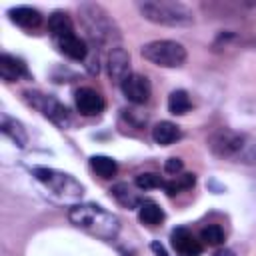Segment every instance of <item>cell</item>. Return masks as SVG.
I'll use <instances>...</instances> for the list:
<instances>
[{
    "label": "cell",
    "mask_w": 256,
    "mask_h": 256,
    "mask_svg": "<svg viewBox=\"0 0 256 256\" xmlns=\"http://www.w3.org/2000/svg\"><path fill=\"white\" fill-rule=\"evenodd\" d=\"M208 150L228 162L256 164V136L236 132L230 128H218L208 136Z\"/></svg>",
    "instance_id": "1"
},
{
    "label": "cell",
    "mask_w": 256,
    "mask_h": 256,
    "mask_svg": "<svg viewBox=\"0 0 256 256\" xmlns=\"http://www.w3.org/2000/svg\"><path fill=\"white\" fill-rule=\"evenodd\" d=\"M68 218L76 228L102 240H114L120 230L118 216L94 202H78L70 206Z\"/></svg>",
    "instance_id": "2"
},
{
    "label": "cell",
    "mask_w": 256,
    "mask_h": 256,
    "mask_svg": "<svg viewBox=\"0 0 256 256\" xmlns=\"http://www.w3.org/2000/svg\"><path fill=\"white\" fill-rule=\"evenodd\" d=\"M32 176L42 184V188L54 198L56 202L66 204H78V200L84 196V186L68 172L48 168V166H36L32 168Z\"/></svg>",
    "instance_id": "3"
},
{
    "label": "cell",
    "mask_w": 256,
    "mask_h": 256,
    "mask_svg": "<svg viewBox=\"0 0 256 256\" xmlns=\"http://www.w3.org/2000/svg\"><path fill=\"white\" fill-rule=\"evenodd\" d=\"M140 14L160 26H190L194 24V12L184 4L176 0H144L138 4Z\"/></svg>",
    "instance_id": "4"
},
{
    "label": "cell",
    "mask_w": 256,
    "mask_h": 256,
    "mask_svg": "<svg viewBox=\"0 0 256 256\" xmlns=\"http://www.w3.org/2000/svg\"><path fill=\"white\" fill-rule=\"evenodd\" d=\"M80 14V22L88 34V38L98 44V46H106L112 44V48L116 46V42L120 40L118 28L114 24V20L110 18V14L98 6V4H82L78 8Z\"/></svg>",
    "instance_id": "5"
},
{
    "label": "cell",
    "mask_w": 256,
    "mask_h": 256,
    "mask_svg": "<svg viewBox=\"0 0 256 256\" xmlns=\"http://www.w3.org/2000/svg\"><path fill=\"white\" fill-rule=\"evenodd\" d=\"M142 56L160 68H180L186 62V48L176 40H152L142 46Z\"/></svg>",
    "instance_id": "6"
},
{
    "label": "cell",
    "mask_w": 256,
    "mask_h": 256,
    "mask_svg": "<svg viewBox=\"0 0 256 256\" xmlns=\"http://www.w3.org/2000/svg\"><path fill=\"white\" fill-rule=\"evenodd\" d=\"M24 98H26V102L32 108H36L38 112H42V116H46L54 124H58L62 128H66L70 124V112H68V108L58 98H54L52 94H42V92H36V90H28V92H24Z\"/></svg>",
    "instance_id": "7"
},
{
    "label": "cell",
    "mask_w": 256,
    "mask_h": 256,
    "mask_svg": "<svg viewBox=\"0 0 256 256\" xmlns=\"http://www.w3.org/2000/svg\"><path fill=\"white\" fill-rule=\"evenodd\" d=\"M52 42L64 56H68L72 60H86L88 58L90 48L74 30H68L64 34H58V36H52Z\"/></svg>",
    "instance_id": "8"
},
{
    "label": "cell",
    "mask_w": 256,
    "mask_h": 256,
    "mask_svg": "<svg viewBox=\"0 0 256 256\" xmlns=\"http://www.w3.org/2000/svg\"><path fill=\"white\" fill-rule=\"evenodd\" d=\"M120 90L126 96V100L132 104H146L150 100V94H152V86H150L148 78L142 74H136V72H132L120 84Z\"/></svg>",
    "instance_id": "9"
},
{
    "label": "cell",
    "mask_w": 256,
    "mask_h": 256,
    "mask_svg": "<svg viewBox=\"0 0 256 256\" xmlns=\"http://www.w3.org/2000/svg\"><path fill=\"white\" fill-rule=\"evenodd\" d=\"M106 70H108V76L112 82L122 84L132 74L130 72V54L122 46L110 48L108 58H106Z\"/></svg>",
    "instance_id": "10"
},
{
    "label": "cell",
    "mask_w": 256,
    "mask_h": 256,
    "mask_svg": "<svg viewBox=\"0 0 256 256\" xmlns=\"http://www.w3.org/2000/svg\"><path fill=\"white\" fill-rule=\"evenodd\" d=\"M170 242L178 256H200L202 254V242L184 226H178L170 232Z\"/></svg>",
    "instance_id": "11"
},
{
    "label": "cell",
    "mask_w": 256,
    "mask_h": 256,
    "mask_svg": "<svg viewBox=\"0 0 256 256\" xmlns=\"http://www.w3.org/2000/svg\"><path fill=\"white\" fill-rule=\"evenodd\" d=\"M74 102H76V108L82 116H98L104 112V98L100 92H96L94 88H78L76 94H74Z\"/></svg>",
    "instance_id": "12"
},
{
    "label": "cell",
    "mask_w": 256,
    "mask_h": 256,
    "mask_svg": "<svg viewBox=\"0 0 256 256\" xmlns=\"http://www.w3.org/2000/svg\"><path fill=\"white\" fill-rule=\"evenodd\" d=\"M0 76L4 82H16L20 78H28V68L24 60L12 54H0Z\"/></svg>",
    "instance_id": "13"
},
{
    "label": "cell",
    "mask_w": 256,
    "mask_h": 256,
    "mask_svg": "<svg viewBox=\"0 0 256 256\" xmlns=\"http://www.w3.org/2000/svg\"><path fill=\"white\" fill-rule=\"evenodd\" d=\"M8 16L10 20L24 28V30H34L42 24V14L36 10V8H30V6H16V8H10L8 10Z\"/></svg>",
    "instance_id": "14"
},
{
    "label": "cell",
    "mask_w": 256,
    "mask_h": 256,
    "mask_svg": "<svg viewBox=\"0 0 256 256\" xmlns=\"http://www.w3.org/2000/svg\"><path fill=\"white\" fill-rule=\"evenodd\" d=\"M0 130L6 138H10L18 148H24L28 144V132L24 128V124L16 118H10V116H2V122H0Z\"/></svg>",
    "instance_id": "15"
},
{
    "label": "cell",
    "mask_w": 256,
    "mask_h": 256,
    "mask_svg": "<svg viewBox=\"0 0 256 256\" xmlns=\"http://www.w3.org/2000/svg\"><path fill=\"white\" fill-rule=\"evenodd\" d=\"M180 138H182V132L174 122L162 120L152 128V140L156 144H160V146H170Z\"/></svg>",
    "instance_id": "16"
},
{
    "label": "cell",
    "mask_w": 256,
    "mask_h": 256,
    "mask_svg": "<svg viewBox=\"0 0 256 256\" xmlns=\"http://www.w3.org/2000/svg\"><path fill=\"white\" fill-rule=\"evenodd\" d=\"M164 210L154 200H142L138 206V220L146 226H158L164 222Z\"/></svg>",
    "instance_id": "17"
},
{
    "label": "cell",
    "mask_w": 256,
    "mask_h": 256,
    "mask_svg": "<svg viewBox=\"0 0 256 256\" xmlns=\"http://www.w3.org/2000/svg\"><path fill=\"white\" fill-rule=\"evenodd\" d=\"M110 196H112L120 206H124V208H138L140 202H142L140 196L134 192V188L128 186L126 182L114 184V186L110 188Z\"/></svg>",
    "instance_id": "18"
},
{
    "label": "cell",
    "mask_w": 256,
    "mask_h": 256,
    "mask_svg": "<svg viewBox=\"0 0 256 256\" xmlns=\"http://www.w3.org/2000/svg\"><path fill=\"white\" fill-rule=\"evenodd\" d=\"M90 168L104 180L108 178H114L116 172H118V164L116 160H112L110 156H104V154H96L90 158Z\"/></svg>",
    "instance_id": "19"
},
{
    "label": "cell",
    "mask_w": 256,
    "mask_h": 256,
    "mask_svg": "<svg viewBox=\"0 0 256 256\" xmlns=\"http://www.w3.org/2000/svg\"><path fill=\"white\" fill-rule=\"evenodd\" d=\"M192 108V100L188 96L186 90H174L168 96V112L174 116H184L186 112H190Z\"/></svg>",
    "instance_id": "20"
},
{
    "label": "cell",
    "mask_w": 256,
    "mask_h": 256,
    "mask_svg": "<svg viewBox=\"0 0 256 256\" xmlns=\"http://www.w3.org/2000/svg\"><path fill=\"white\" fill-rule=\"evenodd\" d=\"M196 184V176L194 174H178V176H172V180H164V190L170 194V196H174V194H180L182 190H188V188H192Z\"/></svg>",
    "instance_id": "21"
},
{
    "label": "cell",
    "mask_w": 256,
    "mask_h": 256,
    "mask_svg": "<svg viewBox=\"0 0 256 256\" xmlns=\"http://www.w3.org/2000/svg\"><path fill=\"white\" fill-rule=\"evenodd\" d=\"M200 240L208 246H220L224 242V230L218 224H208L200 232Z\"/></svg>",
    "instance_id": "22"
},
{
    "label": "cell",
    "mask_w": 256,
    "mask_h": 256,
    "mask_svg": "<svg viewBox=\"0 0 256 256\" xmlns=\"http://www.w3.org/2000/svg\"><path fill=\"white\" fill-rule=\"evenodd\" d=\"M134 184L140 188V190H152V188H160L164 186V180L160 178V174H154V172H142L136 176Z\"/></svg>",
    "instance_id": "23"
},
{
    "label": "cell",
    "mask_w": 256,
    "mask_h": 256,
    "mask_svg": "<svg viewBox=\"0 0 256 256\" xmlns=\"http://www.w3.org/2000/svg\"><path fill=\"white\" fill-rule=\"evenodd\" d=\"M182 168H184V164H182V160L176 158V156H172V158H168V160L164 162V172L170 174V176L182 174Z\"/></svg>",
    "instance_id": "24"
},
{
    "label": "cell",
    "mask_w": 256,
    "mask_h": 256,
    "mask_svg": "<svg viewBox=\"0 0 256 256\" xmlns=\"http://www.w3.org/2000/svg\"><path fill=\"white\" fill-rule=\"evenodd\" d=\"M150 248H152V252H154V254H158V256H168V254H166V250H164V246H162L160 242H152V246H150Z\"/></svg>",
    "instance_id": "25"
},
{
    "label": "cell",
    "mask_w": 256,
    "mask_h": 256,
    "mask_svg": "<svg viewBox=\"0 0 256 256\" xmlns=\"http://www.w3.org/2000/svg\"><path fill=\"white\" fill-rule=\"evenodd\" d=\"M214 256H236V254H234V250H230V248H218V250L214 252Z\"/></svg>",
    "instance_id": "26"
}]
</instances>
